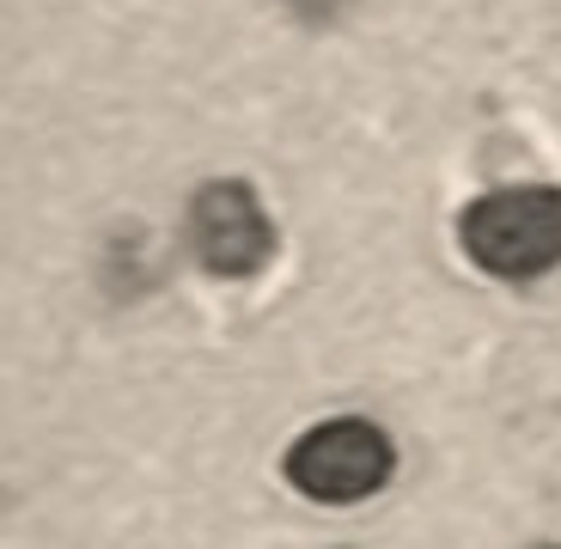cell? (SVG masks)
I'll list each match as a JSON object with an SVG mask.
<instances>
[{"label":"cell","instance_id":"cell-1","mask_svg":"<svg viewBox=\"0 0 561 549\" xmlns=\"http://www.w3.org/2000/svg\"><path fill=\"white\" fill-rule=\"evenodd\" d=\"M458 244L494 282H537L561 263V190H489L458 214Z\"/></svg>","mask_w":561,"mask_h":549},{"label":"cell","instance_id":"cell-2","mask_svg":"<svg viewBox=\"0 0 561 549\" xmlns=\"http://www.w3.org/2000/svg\"><path fill=\"white\" fill-rule=\"evenodd\" d=\"M287 482H294L306 501H323V507H348V501H366L379 494L397 470V446L379 422L366 415H336V422H318L287 446L280 458Z\"/></svg>","mask_w":561,"mask_h":549},{"label":"cell","instance_id":"cell-3","mask_svg":"<svg viewBox=\"0 0 561 549\" xmlns=\"http://www.w3.org/2000/svg\"><path fill=\"white\" fill-rule=\"evenodd\" d=\"M190 244H196L202 268L220 282H251L256 268L280 251L275 220L263 214L256 190L244 178H214L190 202Z\"/></svg>","mask_w":561,"mask_h":549},{"label":"cell","instance_id":"cell-4","mask_svg":"<svg viewBox=\"0 0 561 549\" xmlns=\"http://www.w3.org/2000/svg\"><path fill=\"white\" fill-rule=\"evenodd\" d=\"M543 549H556V544H543Z\"/></svg>","mask_w":561,"mask_h":549}]
</instances>
